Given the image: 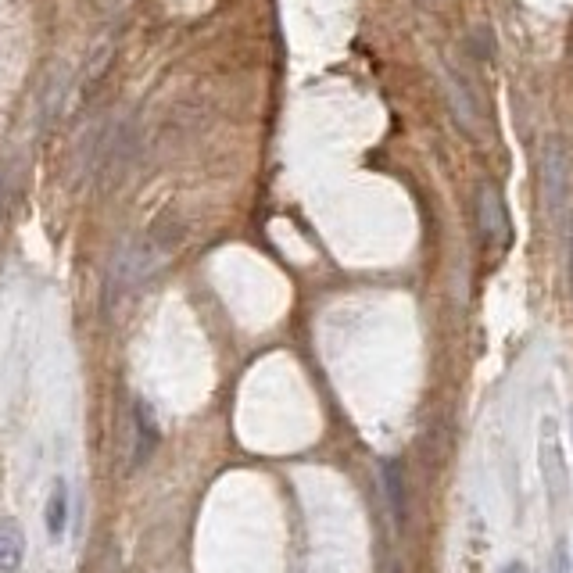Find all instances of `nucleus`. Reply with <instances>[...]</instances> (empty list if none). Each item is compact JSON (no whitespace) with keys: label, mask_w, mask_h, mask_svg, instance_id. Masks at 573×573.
Wrapping results in <instances>:
<instances>
[{"label":"nucleus","mask_w":573,"mask_h":573,"mask_svg":"<svg viewBox=\"0 0 573 573\" xmlns=\"http://www.w3.org/2000/svg\"><path fill=\"white\" fill-rule=\"evenodd\" d=\"M380 480H384V498H387V509L394 516V527L402 531L405 520H409V498H405V477H402V466L398 462H384L380 470Z\"/></svg>","instance_id":"4"},{"label":"nucleus","mask_w":573,"mask_h":573,"mask_svg":"<svg viewBox=\"0 0 573 573\" xmlns=\"http://www.w3.org/2000/svg\"><path fill=\"white\" fill-rule=\"evenodd\" d=\"M480 226H484V233H488L491 240L509 237V215H505V205L495 187L480 190Z\"/></svg>","instance_id":"7"},{"label":"nucleus","mask_w":573,"mask_h":573,"mask_svg":"<svg viewBox=\"0 0 573 573\" xmlns=\"http://www.w3.org/2000/svg\"><path fill=\"white\" fill-rule=\"evenodd\" d=\"M0 212H4V169H0Z\"/></svg>","instance_id":"13"},{"label":"nucleus","mask_w":573,"mask_h":573,"mask_svg":"<svg viewBox=\"0 0 573 573\" xmlns=\"http://www.w3.org/2000/svg\"><path fill=\"white\" fill-rule=\"evenodd\" d=\"M158 437H162V430L154 423L151 405L137 402L133 405V470H140V466L151 459L154 448H158Z\"/></svg>","instance_id":"3"},{"label":"nucleus","mask_w":573,"mask_h":573,"mask_svg":"<svg viewBox=\"0 0 573 573\" xmlns=\"http://www.w3.org/2000/svg\"><path fill=\"white\" fill-rule=\"evenodd\" d=\"M548 573H573V552H570V538H566V534H559V541L552 545Z\"/></svg>","instance_id":"10"},{"label":"nucleus","mask_w":573,"mask_h":573,"mask_svg":"<svg viewBox=\"0 0 573 573\" xmlns=\"http://www.w3.org/2000/svg\"><path fill=\"white\" fill-rule=\"evenodd\" d=\"M538 459H541V480H545V491H548V509H552L556 520H563V516L570 513V502H573V480H570V466H566L559 430L548 416L541 420Z\"/></svg>","instance_id":"2"},{"label":"nucleus","mask_w":573,"mask_h":573,"mask_svg":"<svg viewBox=\"0 0 573 573\" xmlns=\"http://www.w3.org/2000/svg\"><path fill=\"white\" fill-rule=\"evenodd\" d=\"M545 187H548V205H552V212H563V205H566V162H563V151H559V147H548Z\"/></svg>","instance_id":"9"},{"label":"nucleus","mask_w":573,"mask_h":573,"mask_svg":"<svg viewBox=\"0 0 573 573\" xmlns=\"http://www.w3.org/2000/svg\"><path fill=\"white\" fill-rule=\"evenodd\" d=\"M43 520H47V534H51L54 541L65 538V531H69V484L61 477L51 484V498H47Z\"/></svg>","instance_id":"6"},{"label":"nucleus","mask_w":573,"mask_h":573,"mask_svg":"<svg viewBox=\"0 0 573 573\" xmlns=\"http://www.w3.org/2000/svg\"><path fill=\"white\" fill-rule=\"evenodd\" d=\"M183 244V223L176 215H162L147 226V233L115 255L112 262V280H108V298L119 301L126 291L140 287L154 269H162V262Z\"/></svg>","instance_id":"1"},{"label":"nucleus","mask_w":573,"mask_h":573,"mask_svg":"<svg viewBox=\"0 0 573 573\" xmlns=\"http://www.w3.org/2000/svg\"><path fill=\"white\" fill-rule=\"evenodd\" d=\"M445 90H448V104H452V112H455V122H459L466 133H480V108L470 97V90H466V83H462L459 76H448Z\"/></svg>","instance_id":"5"},{"label":"nucleus","mask_w":573,"mask_h":573,"mask_svg":"<svg viewBox=\"0 0 573 573\" xmlns=\"http://www.w3.org/2000/svg\"><path fill=\"white\" fill-rule=\"evenodd\" d=\"M26 559V534L15 520H0V573H15Z\"/></svg>","instance_id":"8"},{"label":"nucleus","mask_w":573,"mask_h":573,"mask_svg":"<svg viewBox=\"0 0 573 573\" xmlns=\"http://www.w3.org/2000/svg\"><path fill=\"white\" fill-rule=\"evenodd\" d=\"M570 280H573V219H570Z\"/></svg>","instance_id":"12"},{"label":"nucleus","mask_w":573,"mask_h":573,"mask_svg":"<svg viewBox=\"0 0 573 573\" xmlns=\"http://www.w3.org/2000/svg\"><path fill=\"white\" fill-rule=\"evenodd\" d=\"M498 573H527V566H523L520 559H513V563H505V566H502V570H498Z\"/></svg>","instance_id":"11"}]
</instances>
